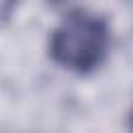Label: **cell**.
I'll return each instance as SVG.
<instances>
[{
	"instance_id": "1",
	"label": "cell",
	"mask_w": 133,
	"mask_h": 133,
	"mask_svg": "<svg viewBox=\"0 0 133 133\" xmlns=\"http://www.w3.org/2000/svg\"><path fill=\"white\" fill-rule=\"evenodd\" d=\"M110 31L98 15L87 10L69 12L50 37L52 58L75 73H89L102 64L108 52Z\"/></svg>"
}]
</instances>
